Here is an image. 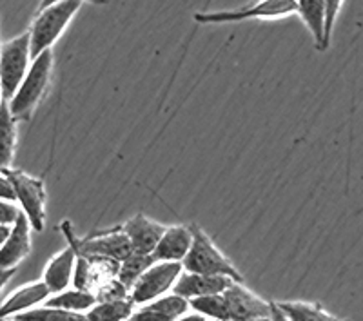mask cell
<instances>
[{
	"label": "cell",
	"mask_w": 363,
	"mask_h": 321,
	"mask_svg": "<svg viewBox=\"0 0 363 321\" xmlns=\"http://www.w3.org/2000/svg\"><path fill=\"white\" fill-rule=\"evenodd\" d=\"M189 229L193 232V242L189 252L182 261L184 271L206 276H229L236 283H244V276L240 274L238 269L216 247L202 227L199 223H191Z\"/></svg>",
	"instance_id": "1"
},
{
	"label": "cell",
	"mask_w": 363,
	"mask_h": 321,
	"mask_svg": "<svg viewBox=\"0 0 363 321\" xmlns=\"http://www.w3.org/2000/svg\"><path fill=\"white\" fill-rule=\"evenodd\" d=\"M62 231L67 240V245L74 249L77 256L124 261L133 252L131 243H129L128 236L122 231V227H116L113 231L96 232V235L86 236V238H79L73 232L71 223L66 220V222H62Z\"/></svg>",
	"instance_id": "4"
},
{
	"label": "cell",
	"mask_w": 363,
	"mask_h": 321,
	"mask_svg": "<svg viewBox=\"0 0 363 321\" xmlns=\"http://www.w3.org/2000/svg\"><path fill=\"white\" fill-rule=\"evenodd\" d=\"M50 294V288L45 287L44 281H33L24 287H18L17 291H13L11 296H8L4 303L0 305V317H13L26 310L35 309L37 305L45 303Z\"/></svg>",
	"instance_id": "16"
},
{
	"label": "cell",
	"mask_w": 363,
	"mask_h": 321,
	"mask_svg": "<svg viewBox=\"0 0 363 321\" xmlns=\"http://www.w3.org/2000/svg\"><path fill=\"white\" fill-rule=\"evenodd\" d=\"M2 173L11 181L13 191L21 210L28 218L31 229L37 232L44 231L45 227V187L44 180L33 178L31 174L21 169H2Z\"/></svg>",
	"instance_id": "5"
},
{
	"label": "cell",
	"mask_w": 363,
	"mask_h": 321,
	"mask_svg": "<svg viewBox=\"0 0 363 321\" xmlns=\"http://www.w3.org/2000/svg\"><path fill=\"white\" fill-rule=\"evenodd\" d=\"M343 0H325V9H327V21H325V44L329 47L330 44V35H333V28H335L336 17H338L340 9H342Z\"/></svg>",
	"instance_id": "26"
},
{
	"label": "cell",
	"mask_w": 363,
	"mask_h": 321,
	"mask_svg": "<svg viewBox=\"0 0 363 321\" xmlns=\"http://www.w3.org/2000/svg\"><path fill=\"white\" fill-rule=\"evenodd\" d=\"M153 264H155V259L151 254L131 252L124 261H120L116 280L124 285L125 288H129V293H131V288L133 285L136 283V280H138V278H140Z\"/></svg>",
	"instance_id": "22"
},
{
	"label": "cell",
	"mask_w": 363,
	"mask_h": 321,
	"mask_svg": "<svg viewBox=\"0 0 363 321\" xmlns=\"http://www.w3.org/2000/svg\"><path fill=\"white\" fill-rule=\"evenodd\" d=\"M57 2H60V0H40V6H38V9H44L51 4H57ZM86 2H91V4H99V6L109 4V0H86Z\"/></svg>",
	"instance_id": "31"
},
{
	"label": "cell",
	"mask_w": 363,
	"mask_h": 321,
	"mask_svg": "<svg viewBox=\"0 0 363 321\" xmlns=\"http://www.w3.org/2000/svg\"><path fill=\"white\" fill-rule=\"evenodd\" d=\"M136 305L131 298L115 301H96L86 312L89 321H128L131 320Z\"/></svg>",
	"instance_id": "19"
},
{
	"label": "cell",
	"mask_w": 363,
	"mask_h": 321,
	"mask_svg": "<svg viewBox=\"0 0 363 321\" xmlns=\"http://www.w3.org/2000/svg\"><path fill=\"white\" fill-rule=\"evenodd\" d=\"M17 149V120L9 111L8 100L0 103V171L11 167Z\"/></svg>",
	"instance_id": "18"
},
{
	"label": "cell",
	"mask_w": 363,
	"mask_h": 321,
	"mask_svg": "<svg viewBox=\"0 0 363 321\" xmlns=\"http://www.w3.org/2000/svg\"><path fill=\"white\" fill-rule=\"evenodd\" d=\"M269 317H271V321H291L285 316L284 310L278 307L277 301H269Z\"/></svg>",
	"instance_id": "29"
},
{
	"label": "cell",
	"mask_w": 363,
	"mask_h": 321,
	"mask_svg": "<svg viewBox=\"0 0 363 321\" xmlns=\"http://www.w3.org/2000/svg\"><path fill=\"white\" fill-rule=\"evenodd\" d=\"M80 8H82V0H60L57 4L38 9L37 18L28 29L31 58H37L45 50L53 47Z\"/></svg>",
	"instance_id": "3"
},
{
	"label": "cell",
	"mask_w": 363,
	"mask_h": 321,
	"mask_svg": "<svg viewBox=\"0 0 363 321\" xmlns=\"http://www.w3.org/2000/svg\"><path fill=\"white\" fill-rule=\"evenodd\" d=\"M184 267L174 261H155L133 285L129 298L135 305H145L149 301L164 296L173 288Z\"/></svg>",
	"instance_id": "8"
},
{
	"label": "cell",
	"mask_w": 363,
	"mask_h": 321,
	"mask_svg": "<svg viewBox=\"0 0 363 321\" xmlns=\"http://www.w3.org/2000/svg\"><path fill=\"white\" fill-rule=\"evenodd\" d=\"M128 321H131V320H128Z\"/></svg>",
	"instance_id": "39"
},
{
	"label": "cell",
	"mask_w": 363,
	"mask_h": 321,
	"mask_svg": "<svg viewBox=\"0 0 363 321\" xmlns=\"http://www.w3.org/2000/svg\"><path fill=\"white\" fill-rule=\"evenodd\" d=\"M231 283H235V281L229 276H206V274L182 271L171 291H173V294H178V296L186 298L189 301L193 298L222 294L225 288L231 287Z\"/></svg>",
	"instance_id": "12"
},
{
	"label": "cell",
	"mask_w": 363,
	"mask_h": 321,
	"mask_svg": "<svg viewBox=\"0 0 363 321\" xmlns=\"http://www.w3.org/2000/svg\"><path fill=\"white\" fill-rule=\"evenodd\" d=\"M31 252V225L21 210L11 225L8 240L0 247V269H17L22 259Z\"/></svg>",
	"instance_id": "10"
},
{
	"label": "cell",
	"mask_w": 363,
	"mask_h": 321,
	"mask_svg": "<svg viewBox=\"0 0 363 321\" xmlns=\"http://www.w3.org/2000/svg\"><path fill=\"white\" fill-rule=\"evenodd\" d=\"M74 261H77V252L71 245H67L64 251L55 254L48 261L44 274H42V281L45 283V287L50 288L51 294L62 293L67 288V285L73 281Z\"/></svg>",
	"instance_id": "15"
},
{
	"label": "cell",
	"mask_w": 363,
	"mask_h": 321,
	"mask_svg": "<svg viewBox=\"0 0 363 321\" xmlns=\"http://www.w3.org/2000/svg\"><path fill=\"white\" fill-rule=\"evenodd\" d=\"M189 307L194 312L202 314L207 320L229 321V310L223 294H209V296H200L189 300Z\"/></svg>",
	"instance_id": "23"
},
{
	"label": "cell",
	"mask_w": 363,
	"mask_h": 321,
	"mask_svg": "<svg viewBox=\"0 0 363 321\" xmlns=\"http://www.w3.org/2000/svg\"><path fill=\"white\" fill-rule=\"evenodd\" d=\"M29 33L18 35L0 45V86L4 100H11L31 66Z\"/></svg>",
	"instance_id": "6"
},
{
	"label": "cell",
	"mask_w": 363,
	"mask_h": 321,
	"mask_svg": "<svg viewBox=\"0 0 363 321\" xmlns=\"http://www.w3.org/2000/svg\"><path fill=\"white\" fill-rule=\"evenodd\" d=\"M291 321H343L327 312L322 305L309 301H277Z\"/></svg>",
	"instance_id": "20"
},
{
	"label": "cell",
	"mask_w": 363,
	"mask_h": 321,
	"mask_svg": "<svg viewBox=\"0 0 363 321\" xmlns=\"http://www.w3.org/2000/svg\"><path fill=\"white\" fill-rule=\"evenodd\" d=\"M296 13L306 22L318 51H325V0H296Z\"/></svg>",
	"instance_id": "17"
},
{
	"label": "cell",
	"mask_w": 363,
	"mask_h": 321,
	"mask_svg": "<svg viewBox=\"0 0 363 321\" xmlns=\"http://www.w3.org/2000/svg\"><path fill=\"white\" fill-rule=\"evenodd\" d=\"M222 294L229 310V321H251L269 316V301L256 296L244 283L235 281Z\"/></svg>",
	"instance_id": "9"
},
{
	"label": "cell",
	"mask_w": 363,
	"mask_h": 321,
	"mask_svg": "<svg viewBox=\"0 0 363 321\" xmlns=\"http://www.w3.org/2000/svg\"><path fill=\"white\" fill-rule=\"evenodd\" d=\"M17 321H89L86 314L71 312L66 309H58V307H40V309H31L26 312L13 316Z\"/></svg>",
	"instance_id": "24"
},
{
	"label": "cell",
	"mask_w": 363,
	"mask_h": 321,
	"mask_svg": "<svg viewBox=\"0 0 363 321\" xmlns=\"http://www.w3.org/2000/svg\"><path fill=\"white\" fill-rule=\"evenodd\" d=\"M251 321H271V317L264 316V317H256V320H251Z\"/></svg>",
	"instance_id": "34"
},
{
	"label": "cell",
	"mask_w": 363,
	"mask_h": 321,
	"mask_svg": "<svg viewBox=\"0 0 363 321\" xmlns=\"http://www.w3.org/2000/svg\"><path fill=\"white\" fill-rule=\"evenodd\" d=\"M18 214H21V209H18L15 203L0 200V223L13 225V223H15V220L18 218Z\"/></svg>",
	"instance_id": "27"
},
{
	"label": "cell",
	"mask_w": 363,
	"mask_h": 321,
	"mask_svg": "<svg viewBox=\"0 0 363 321\" xmlns=\"http://www.w3.org/2000/svg\"><path fill=\"white\" fill-rule=\"evenodd\" d=\"M4 102V96H2V86H0V103Z\"/></svg>",
	"instance_id": "36"
},
{
	"label": "cell",
	"mask_w": 363,
	"mask_h": 321,
	"mask_svg": "<svg viewBox=\"0 0 363 321\" xmlns=\"http://www.w3.org/2000/svg\"><path fill=\"white\" fill-rule=\"evenodd\" d=\"M343 321H349V320H343Z\"/></svg>",
	"instance_id": "38"
},
{
	"label": "cell",
	"mask_w": 363,
	"mask_h": 321,
	"mask_svg": "<svg viewBox=\"0 0 363 321\" xmlns=\"http://www.w3.org/2000/svg\"><path fill=\"white\" fill-rule=\"evenodd\" d=\"M0 200H4V202H17V198H15V191H13L11 181L8 180L2 171H0Z\"/></svg>",
	"instance_id": "28"
},
{
	"label": "cell",
	"mask_w": 363,
	"mask_h": 321,
	"mask_svg": "<svg viewBox=\"0 0 363 321\" xmlns=\"http://www.w3.org/2000/svg\"><path fill=\"white\" fill-rule=\"evenodd\" d=\"M9 232H11V225H6V223H0V247L4 245V242L8 240Z\"/></svg>",
	"instance_id": "32"
},
{
	"label": "cell",
	"mask_w": 363,
	"mask_h": 321,
	"mask_svg": "<svg viewBox=\"0 0 363 321\" xmlns=\"http://www.w3.org/2000/svg\"><path fill=\"white\" fill-rule=\"evenodd\" d=\"M203 320H206V317H203L202 314L193 312V314H184V316L178 317L177 321H203Z\"/></svg>",
	"instance_id": "33"
},
{
	"label": "cell",
	"mask_w": 363,
	"mask_h": 321,
	"mask_svg": "<svg viewBox=\"0 0 363 321\" xmlns=\"http://www.w3.org/2000/svg\"><path fill=\"white\" fill-rule=\"evenodd\" d=\"M193 242V232L189 227L173 225L167 227L162 238L158 240L157 247L151 252L155 261H174L182 264L187 256Z\"/></svg>",
	"instance_id": "13"
},
{
	"label": "cell",
	"mask_w": 363,
	"mask_h": 321,
	"mask_svg": "<svg viewBox=\"0 0 363 321\" xmlns=\"http://www.w3.org/2000/svg\"><path fill=\"white\" fill-rule=\"evenodd\" d=\"M96 301H115V300H125L129 298V288H125L124 285L120 283L118 280H111L106 285L99 288L95 293Z\"/></svg>",
	"instance_id": "25"
},
{
	"label": "cell",
	"mask_w": 363,
	"mask_h": 321,
	"mask_svg": "<svg viewBox=\"0 0 363 321\" xmlns=\"http://www.w3.org/2000/svg\"><path fill=\"white\" fill-rule=\"evenodd\" d=\"M0 321H17V320H13V317H0Z\"/></svg>",
	"instance_id": "35"
},
{
	"label": "cell",
	"mask_w": 363,
	"mask_h": 321,
	"mask_svg": "<svg viewBox=\"0 0 363 321\" xmlns=\"http://www.w3.org/2000/svg\"><path fill=\"white\" fill-rule=\"evenodd\" d=\"M165 229L167 227L147 218L145 214H136L122 225V231L128 236L133 252H140V254H151L155 251Z\"/></svg>",
	"instance_id": "11"
},
{
	"label": "cell",
	"mask_w": 363,
	"mask_h": 321,
	"mask_svg": "<svg viewBox=\"0 0 363 321\" xmlns=\"http://www.w3.org/2000/svg\"><path fill=\"white\" fill-rule=\"evenodd\" d=\"M189 301L178 294L160 296L149 303L140 305V309L135 310L131 321H177L178 317L187 314Z\"/></svg>",
	"instance_id": "14"
},
{
	"label": "cell",
	"mask_w": 363,
	"mask_h": 321,
	"mask_svg": "<svg viewBox=\"0 0 363 321\" xmlns=\"http://www.w3.org/2000/svg\"><path fill=\"white\" fill-rule=\"evenodd\" d=\"M51 74H53V51L45 50L44 53L31 60L28 74L18 86L17 93L11 96V100H8L9 111L17 122L31 118L38 103L48 93Z\"/></svg>",
	"instance_id": "2"
},
{
	"label": "cell",
	"mask_w": 363,
	"mask_h": 321,
	"mask_svg": "<svg viewBox=\"0 0 363 321\" xmlns=\"http://www.w3.org/2000/svg\"><path fill=\"white\" fill-rule=\"evenodd\" d=\"M203 321H218V320H207V317H206V320H203Z\"/></svg>",
	"instance_id": "37"
},
{
	"label": "cell",
	"mask_w": 363,
	"mask_h": 321,
	"mask_svg": "<svg viewBox=\"0 0 363 321\" xmlns=\"http://www.w3.org/2000/svg\"><path fill=\"white\" fill-rule=\"evenodd\" d=\"M293 13H296V0H256L252 4L231 11L196 13L194 21L200 24H227L249 18H284Z\"/></svg>",
	"instance_id": "7"
},
{
	"label": "cell",
	"mask_w": 363,
	"mask_h": 321,
	"mask_svg": "<svg viewBox=\"0 0 363 321\" xmlns=\"http://www.w3.org/2000/svg\"><path fill=\"white\" fill-rule=\"evenodd\" d=\"M96 303V296L87 291L80 288H66L62 293L55 294L53 298L45 300L48 307H58V309H66L71 312H87V310Z\"/></svg>",
	"instance_id": "21"
},
{
	"label": "cell",
	"mask_w": 363,
	"mask_h": 321,
	"mask_svg": "<svg viewBox=\"0 0 363 321\" xmlns=\"http://www.w3.org/2000/svg\"><path fill=\"white\" fill-rule=\"evenodd\" d=\"M15 271H17V269H0V293H2L6 285L9 283V280L13 278Z\"/></svg>",
	"instance_id": "30"
}]
</instances>
